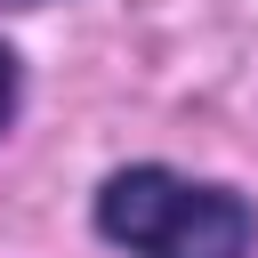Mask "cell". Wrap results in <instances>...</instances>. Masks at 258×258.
Listing matches in <instances>:
<instances>
[{
	"label": "cell",
	"mask_w": 258,
	"mask_h": 258,
	"mask_svg": "<svg viewBox=\"0 0 258 258\" xmlns=\"http://www.w3.org/2000/svg\"><path fill=\"white\" fill-rule=\"evenodd\" d=\"M97 234L129 258H250L258 218L226 185L137 161V169H113L97 185Z\"/></svg>",
	"instance_id": "1"
},
{
	"label": "cell",
	"mask_w": 258,
	"mask_h": 258,
	"mask_svg": "<svg viewBox=\"0 0 258 258\" xmlns=\"http://www.w3.org/2000/svg\"><path fill=\"white\" fill-rule=\"evenodd\" d=\"M16 89H24V64H16V48L0 40V129L16 121Z\"/></svg>",
	"instance_id": "2"
}]
</instances>
